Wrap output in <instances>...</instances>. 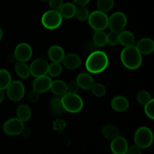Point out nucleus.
Wrapping results in <instances>:
<instances>
[{"instance_id":"nucleus-26","label":"nucleus","mask_w":154,"mask_h":154,"mask_svg":"<svg viewBox=\"0 0 154 154\" xmlns=\"http://www.w3.org/2000/svg\"><path fill=\"white\" fill-rule=\"evenodd\" d=\"M93 41L95 45L99 48H102L107 44V34L103 30L96 31L93 35Z\"/></svg>"},{"instance_id":"nucleus-42","label":"nucleus","mask_w":154,"mask_h":154,"mask_svg":"<svg viewBox=\"0 0 154 154\" xmlns=\"http://www.w3.org/2000/svg\"><path fill=\"white\" fill-rule=\"evenodd\" d=\"M42 1H49V0H42Z\"/></svg>"},{"instance_id":"nucleus-36","label":"nucleus","mask_w":154,"mask_h":154,"mask_svg":"<svg viewBox=\"0 0 154 154\" xmlns=\"http://www.w3.org/2000/svg\"><path fill=\"white\" fill-rule=\"evenodd\" d=\"M63 3V0H49V6L52 10L59 11Z\"/></svg>"},{"instance_id":"nucleus-9","label":"nucleus","mask_w":154,"mask_h":154,"mask_svg":"<svg viewBox=\"0 0 154 154\" xmlns=\"http://www.w3.org/2000/svg\"><path fill=\"white\" fill-rule=\"evenodd\" d=\"M3 131L8 135H17L23 133L24 131V123L17 118H11L6 120L2 126Z\"/></svg>"},{"instance_id":"nucleus-39","label":"nucleus","mask_w":154,"mask_h":154,"mask_svg":"<svg viewBox=\"0 0 154 154\" xmlns=\"http://www.w3.org/2000/svg\"><path fill=\"white\" fill-rule=\"evenodd\" d=\"M90 0H74V2L78 6H85L90 2Z\"/></svg>"},{"instance_id":"nucleus-17","label":"nucleus","mask_w":154,"mask_h":154,"mask_svg":"<svg viewBox=\"0 0 154 154\" xmlns=\"http://www.w3.org/2000/svg\"><path fill=\"white\" fill-rule=\"evenodd\" d=\"M48 55L50 60L54 63H60L64 58L65 51L63 48L58 45H53L48 49Z\"/></svg>"},{"instance_id":"nucleus-31","label":"nucleus","mask_w":154,"mask_h":154,"mask_svg":"<svg viewBox=\"0 0 154 154\" xmlns=\"http://www.w3.org/2000/svg\"><path fill=\"white\" fill-rule=\"evenodd\" d=\"M151 99L150 94L146 90H140L136 95V100L140 105H144Z\"/></svg>"},{"instance_id":"nucleus-22","label":"nucleus","mask_w":154,"mask_h":154,"mask_svg":"<svg viewBox=\"0 0 154 154\" xmlns=\"http://www.w3.org/2000/svg\"><path fill=\"white\" fill-rule=\"evenodd\" d=\"M16 114L17 118L24 123V122L28 121L30 119L32 111L29 105L26 104H21L17 108Z\"/></svg>"},{"instance_id":"nucleus-12","label":"nucleus","mask_w":154,"mask_h":154,"mask_svg":"<svg viewBox=\"0 0 154 154\" xmlns=\"http://www.w3.org/2000/svg\"><path fill=\"white\" fill-rule=\"evenodd\" d=\"M52 80L50 77L47 75L38 77L35 78L32 82V88L35 91L38 92L39 93H43L48 91L51 88Z\"/></svg>"},{"instance_id":"nucleus-27","label":"nucleus","mask_w":154,"mask_h":154,"mask_svg":"<svg viewBox=\"0 0 154 154\" xmlns=\"http://www.w3.org/2000/svg\"><path fill=\"white\" fill-rule=\"evenodd\" d=\"M51 107L52 111L55 114H60L63 112L64 108H63V105H62V101L60 96H55L51 99Z\"/></svg>"},{"instance_id":"nucleus-33","label":"nucleus","mask_w":154,"mask_h":154,"mask_svg":"<svg viewBox=\"0 0 154 154\" xmlns=\"http://www.w3.org/2000/svg\"><path fill=\"white\" fill-rule=\"evenodd\" d=\"M119 43V32L111 31L107 35V44L110 46H116Z\"/></svg>"},{"instance_id":"nucleus-10","label":"nucleus","mask_w":154,"mask_h":154,"mask_svg":"<svg viewBox=\"0 0 154 154\" xmlns=\"http://www.w3.org/2000/svg\"><path fill=\"white\" fill-rule=\"evenodd\" d=\"M48 66L49 64L47 60L44 59H36L30 65V74L35 78L46 75L48 72Z\"/></svg>"},{"instance_id":"nucleus-21","label":"nucleus","mask_w":154,"mask_h":154,"mask_svg":"<svg viewBox=\"0 0 154 154\" xmlns=\"http://www.w3.org/2000/svg\"><path fill=\"white\" fill-rule=\"evenodd\" d=\"M135 42L133 33L129 31H121L119 32V43L124 47H129L134 45Z\"/></svg>"},{"instance_id":"nucleus-23","label":"nucleus","mask_w":154,"mask_h":154,"mask_svg":"<svg viewBox=\"0 0 154 154\" xmlns=\"http://www.w3.org/2000/svg\"><path fill=\"white\" fill-rule=\"evenodd\" d=\"M14 71L18 77L22 79H26L31 75L30 74L29 66L24 62H19L15 64Z\"/></svg>"},{"instance_id":"nucleus-15","label":"nucleus","mask_w":154,"mask_h":154,"mask_svg":"<svg viewBox=\"0 0 154 154\" xmlns=\"http://www.w3.org/2000/svg\"><path fill=\"white\" fill-rule=\"evenodd\" d=\"M111 106L113 110L117 112L126 111L129 107V102L126 98L118 96L113 98L111 102Z\"/></svg>"},{"instance_id":"nucleus-1","label":"nucleus","mask_w":154,"mask_h":154,"mask_svg":"<svg viewBox=\"0 0 154 154\" xmlns=\"http://www.w3.org/2000/svg\"><path fill=\"white\" fill-rule=\"evenodd\" d=\"M108 57L103 51H96L91 53L86 60V69L90 73L99 74L104 72L108 66Z\"/></svg>"},{"instance_id":"nucleus-4","label":"nucleus","mask_w":154,"mask_h":154,"mask_svg":"<svg viewBox=\"0 0 154 154\" xmlns=\"http://www.w3.org/2000/svg\"><path fill=\"white\" fill-rule=\"evenodd\" d=\"M134 141L135 145L141 149L150 147L153 141V135L151 129L147 126L138 128L134 135Z\"/></svg>"},{"instance_id":"nucleus-19","label":"nucleus","mask_w":154,"mask_h":154,"mask_svg":"<svg viewBox=\"0 0 154 154\" xmlns=\"http://www.w3.org/2000/svg\"><path fill=\"white\" fill-rule=\"evenodd\" d=\"M76 8V6L73 3H63L62 7L59 10V12H60V14H61L63 18H65V19H71V18L74 17L75 16Z\"/></svg>"},{"instance_id":"nucleus-8","label":"nucleus","mask_w":154,"mask_h":154,"mask_svg":"<svg viewBox=\"0 0 154 154\" xmlns=\"http://www.w3.org/2000/svg\"><path fill=\"white\" fill-rule=\"evenodd\" d=\"M6 90L8 97L13 102H19L25 95V87L23 84L19 81H11Z\"/></svg>"},{"instance_id":"nucleus-34","label":"nucleus","mask_w":154,"mask_h":154,"mask_svg":"<svg viewBox=\"0 0 154 154\" xmlns=\"http://www.w3.org/2000/svg\"><path fill=\"white\" fill-rule=\"evenodd\" d=\"M144 112L146 115L151 120L154 119V99H151L144 105Z\"/></svg>"},{"instance_id":"nucleus-29","label":"nucleus","mask_w":154,"mask_h":154,"mask_svg":"<svg viewBox=\"0 0 154 154\" xmlns=\"http://www.w3.org/2000/svg\"><path fill=\"white\" fill-rule=\"evenodd\" d=\"M75 16L80 21H85L90 16V11L87 6H78L76 8Z\"/></svg>"},{"instance_id":"nucleus-30","label":"nucleus","mask_w":154,"mask_h":154,"mask_svg":"<svg viewBox=\"0 0 154 154\" xmlns=\"http://www.w3.org/2000/svg\"><path fill=\"white\" fill-rule=\"evenodd\" d=\"M62 71H63V67L60 63L53 62L48 66V73H49V75L52 77H58L62 73Z\"/></svg>"},{"instance_id":"nucleus-38","label":"nucleus","mask_w":154,"mask_h":154,"mask_svg":"<svg viewBox=\"0 0 154 154\" xmlns=\"http://www.w3.org/2000/svg\"><path fill=\"white\" fill-rule=\"evenodd\" d=\"M126 154H141V148L137 147L136 145L131 146V147H128Z\"/></svg>"},{"instance_id":"nucleus-7","label":"nucleus","mask_w":154,"mask_h":154,"mask_svg":"<svg viewBox=\"0 0 154 154\" xmlns=\"http://www.w3.org/2000/svg\"><path fill=\"white\" fill-rule=\"evenodd\" d=\"M127 23L126 14L121 11H117L108 17V26L111 31L120 32L123 31Z\"/></svg>"},{"instance_id":"nucleus-5","label":"nucleus","mask_w":154,"mask_h":154,"mask_svg":"<svg viewBox=\"0 0 154 154\" xmlns=\"http://www.w3.org/2000/svg\"><path fill=\"white\" fill-rule=\"evenodd\" d=\"M63 17L59 11L50 10L45 12L42 17V23L48 29H56L61 25Z\"/></svg>"},{"instance_id":"nucleus-11","label":"nucleus","mask_w":154,"mask_h":154,"mask_svg":"<svg viewBox=\"0 0 154 154\" xmlns=\"http://www.w3.org/2000/svg\"><path fill=\"white\" fill-rule=\"evenodd\" d=\"M32 56V49L27 43H20L14 50V57L19 62L29 61Z\"/></svg>"},{"instance_id":"nucleus-41","label":"nucleus","mask_w":154,"mask_h":154,"mask_svg":"<svg viewBox=\"0 0 154 154\" xmlns=\"http://www.w3.org/2000/svg\"><path fill=\"white\" fill-rule=\"evenodd\" d=\"M2 37H3V31H2V29L1 27H0V42H1Z\"/></svg>"},{"instance_id":"nucleus-3","label":"nucleus","mask_w":154,"mask_h":154,"mask_svg":"<svg viewBox=\"0 0 154 154\" xmlns=\"http://www.w3.org/2000/svg\"><path fill=\"white\" fill-rule=\"evenodd\" d=\"M62 105L63 108L69 113H78L82 110L84 107L83 99L77 93H66L61 98Z\"/></svg>"},{"instance_id":"nucleus-32","label":"nucleus","mask_w":154,"mask_h":154,"mask_svg":"<svg viewBox=\"0 0 154 154\" xmlns=\"http://www.w3.org/2000/svg\"><path fill=\"white\" fill-rule=\"evenodd\" d=\"M92 93L96 97H102L106 93V88L105 86L100 83L94 84L91 88Z\"/></svg>"},{"instance_id":"nucleus-25","label":"nucleus","mask_w":154,"mask_h":154,"mask_svg":"<svg viewBox=\"0 0 154 154\" xmlns=\"http://www.w3.org/2000/svg\"><path fill=\"white\" fill-rule=\"evenodd\" d=\"M11 83V76L6 69H0V90H5Z\"/></svg>"},{"instance_id":"nucleus-40","label":"nucleus","mask_w":154,"mask_h":154,"mask_svg":"<svg viewBox=\"0 0 154 154\" xmlns=\"http://www.w3.org/2000/svg\"><path fill=\"white\" fill-rule=\"evenodd\" d=\"M4 98H5V95H4V93H3V90H0V104L3 102Z\"/></svg>"},{"instance_id":"nucleus-13","label":"nucleus","mask_w":154,"mask_h":154,"mask_svg":"<svg viewBox=\"0 0 154 154\" xmlns=\"http://www.w3.org/2000/svg\"><path fill=\"white\" fill-rule=\"evenodd\" d=\"M128 147L126 138L120 135L112 139L111 142V150L114 154H126Z\"/></svg>"},{"instance_id":"nucleus-16","label":"nucleus","mask_w":154,"mask_h":154,"mask_svg":"<svg viewBox=\"0 0 154 154\" xmlns=\"http://www.w3.org/2000/svg\"><path fill=\"white\" fill-rule=\"evenodd\" d=\"M63 63L65 67L69 70H75L78 69L81 63L79 56L75 54H69L65 55L63 60Z\"/></svg>"},{"instance_id":"nucleus-6","label":"nucleus","mask_w":154,"mask_h":154,"mask_svg":"<svg viewBox=\"0 0 154 154\" xmlns=\"http://www.w3.org/2000/svg\"><path fill=\"white\" fill-rule=\"evenodd\" d=\"M88 22L90 26L96 31L105 30L108 28V17L106 13L100 11H95L90 14L88 17Z\"/></svg>"},{"instance_id":"nucleus-20","label":"nucleus","mask_w":154,"mask_h":154,"mask_svg":"<svg viewBox=\"0 0 154 154\" xmlns=\"http://www.w3.org/2000/svg\"><path fill=\"white\" fill-rule=\"evenodd\" d=\"M50 90L55 96H63L67 93L66 84L61 80L53 81Z\"/></svg>"},{"instance_id":"nucleus-18","label":"nucleus","mask_w":154,"mask_h":154,"mask_svg":"<svg viewBox=\"0 0 154 154\" xmlns=\"http://www.w3.org/2000/svg\"><path fill=\"white\" fill-rule=\"evenodd\" d=\"M76 81L80 88L84 90H91L92 87L94 84V80L93 77L88 73H81L78 75Z\"/></svg>"},{"instance_id":"nucleus-37","label":"nucleus","mask_w":154,"mask_h":154,"mask_svg":"<svg viewBox=\"0 0 154 154\" xmlns=\"http://www.w3.org/2000/svg\"><path fill=\"white\" fill-rule=\"evenodd\" d=\"M39 98H40V93L34 90H31L27 96V99L30 102H36L38 100Z\"/></svg>"},{"instance_id":"nucleus-28","label":"nucleus","mask_w":154,"mask_h":154,"mask_svg":"<svg viewBox=\"0 0 154 154\" xmlns=\"http://www.w3.org/2000/svg\"><path fill=\"white\" fill-rule=\"evenodd\" d=\"M114 0H98L97 1L98 11H100L104 13L110 11L114 8Z\"/></svg>"},{"instance_id":"nucleus-35","label":"nucleus","mask_w":154,"mask_h":154,"mask_svg":"<svg viewBox=\"0 0 154 154\" xmlns=\"http://www.w3.org/2000/svg\"><path fill=\"white\" fill-rule=\"evenodd\" d=\"M66 88H67V93L75 94L78 92L80 87L76 81H71L66 84Z\"/></svg>"},{"instance_id":"nucleus-14","label":"nucleus","mask_w":154,"mask_h":154,"mask_svg":"<svg viewBox=\"0 0 154 154\" xmlns=\"http://www.w3.org/2000/svg\"><path fill=\"white\" fill-rule=\"evenodd\" d=\"M136 48L138 50L141 54L148 55L152 54L154 51V42L151 38H144L137 42Z\"/></svg>"},{"instance_id":"nucleus-24","label":"nucleus","mask_w":154,"mask_h":154,"mask_svg":"<svg viewBox=\"0 0 154 154\" xmlns=\"http://www.w3.org/2000/svg\"><path fill=\"white\" fill-rule=\"evenodd\" d=\"M102 133L105 138L112 140L119 135V129L114 125L107 124L102 128Z\"/></svg>"},{"instance_id":"nucleus-2","label":"nucleus","mask_w":154,"mask_h":154,"mask_svg":"<svg viewBox=\"0 0 154 154\" xmlns=\"http://www.w3.org/2000/svg\"><path fill=\"white\" fill-rule=\"evenodd\" d=\"M120 59L123 66L131 70L138 69L142 63V57L135 45L126 47L122 51Z\"/></svg>"}]
</instances>
